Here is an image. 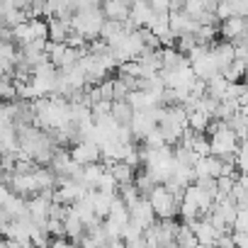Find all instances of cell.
Instances as JSON below:
<instances>
[{
  "mask_svg": "<svg viewBox=\"0 0 248 248\" xmlns=\"http://www.w3.org/2000/svg\"><path fill=\"white\" fill-rule=\"evenodd\" d=\"M105 20H107V17H105L102 8L78 10V13H73V17H71V27H73V32H78V34H83L88 42H93V39L100 37Z\"/></svg>",
  "mask_w": 248,
  "mask_h": 248,
  "instance_id": "cell-1",
  "label": "cell"
},
{
  "mask_svg": "<svg viewBox=\"0 0 248 248\" xmlns=\"http://www.w3.org/2000/svg\"><path fill=\"white\" fill-rule=\"evenodd\" d=\"M209 139H212V156H219L224 161L231 158V156H236L238 149H241V137L229 127L226 122L221 124V129L214 137H209Z\"/></svg>",
  "mask_w": 248,
  "mask_h": 248,
  "instance_id": "cell-2",
  "label": "cell"
},
{
  "mask_svg": "<svg viewBox=\"0 0 248 248\" xmlns=\"http://www.w3.org/2000/svg\"><path fill=\"white\" fill-rule=\"evenodd\" d=\"M149 200H151L158 219H175V217H180V204L183 202L166 185H156V190L149 195Z\"/></svg>",
  "mask_w": 248,
  "mask_h": 248,
  "instance_id": "cell-3",
  "label": "cell"
},
{
  "mask_svg": "<svg viewBox=\"0 0 248 248\" xmlns=\"http://www.w3.org/2000/svg\"><path fill=\"white\" fill-rule=\"evenodd\" d=\"M71 156H73L76 163H80V166H90V163H100V161H102V149H100L97 141H88V139H85V141L73 144Z\"/></svg>",
  "mask_w": 248,
  "mask_h": 248,
  "instance_id": "cell-4",
  "label": "cell"
},
{
  "mask_svg": "<svg viewBox=\"0 0 248 248\" xmlns=\"http://www.w3.org/2000/svg\"><path fill=\"white\" fill-rule=\"evenodd\" d=\"M80 66H83V71H85V76H88V85H100L102 80H107L105 76H107L109 71H107L105 63L100 61V56H95V54H83Z\"/></svg>",
  "mask_w": 248,
  "mask_h": 248,
  "instance_id": "cell-5",
  "label": "cell"
},
{
  "mask_svg": "<svg viewBox=\"0 0 248 248\" xmlns=\"http://www.w3.org/2000/svg\"><path fill=\"white\" fill-rule=\"evenodd\" d=\"M190 226H192V231H195V236H197V241L200 243H204V246H217V241L224 236L207 217L204 219H192V221H187Z\"/></svg>",
  "mask_w": 248,
  "mask_h": 248,
  "instance_id": "cell-6",
  "label": "cell"
},
{
  "mask_svg": "<svg viewBox=\"0 0 248 248\" xmlns=\"http://www.w3.org/2000/svg\"><path fill=\"white\" fill-rule=\"evenodd\" d=\"M132 8H134V0H102V13L107 20L127 22L132 17Z\"/></svg>",
  "mask_w": 248,
  "mask_h": 248,
  "instance_id": "cell-7",
  "label": "cell"
},
{
  "mask_svg": "<svg viewBox=\"0 0 248 248\" xmlns=\"http://www.w3.org/2000/svg\"><path fill=\"white\" fill-rule=\"evenodd\" d=\"M156 219H158V214H156V209H154V204H151L149 197H141V200L137 202V207H132V221H134V224L149 229V226L156 224Z\"/></svg>",
  "mask_w": 248,
  "mask_h": 248,
  "instance_id": "cell-8",
  "label": "cell"
},
{
  "mask_svg": "<svg viewBox=\"0 0 248 248\" xmlns=\"http://www.w3.org/2000/svg\"><path fill=\"white\" fill-rule=\"evenodd\" d=\"M170 30L175 37H185V34H195L200 30V22L190 17L185 10H180V13H170Z\"/></svg>",
  "mask_w": 248,
  "mask_h": 248,
  "instance_id": "cell-9",
  "label": "cell"
},
{
  "mask_svg": "<svg viewBox=\"0 0 248 248\" xmlns=\"http://www.w3.org/2000/svg\"><path fill=\"white\" fill-rule=\"evenodd\" d=\"M192 71H195V76L202 78V80H209V78H214V76L221 73V68H219L217 59L212 56V51H209L207 56H202V59H195V61H192Z\"/></svg>",
  "mask_w": 248,
  "mask_h": 248,
  "instance_id": "cell-10",
  "label": "cell"
},
{
  "mask_svg": "<svg viewBox=\"0 0 248 248\" xmlns=\"http://www.w3.org/2000/svg\"><path fill=\"white\" fill-rule=\"evenodd\" d=\"M114 197L117 195H107V192H100V190H90L88 192V200H90V204H93V209H95V214L100 219H107L109 217L112 204H114Z\"/></svg>",
  "mask_w": 248,
  "mask_h": 248,
  "instance_id": "cell-11",
  "label": "cell"
},
{
  "mask_svg": "<svg viewBox=\"0 0 248 248\" xmlns=\"http://www.w3.org/2000/svg\"><path fill=\"white\" fill-rule=\"evenodd\" d=\"M71 32H73L71 20H63V17H51L49 20V42L66 44L68 37H71Z\"/></svg>",
  "mask_w": 248,
  "mask_h": 248,
  "instance_id": "cell-12",
  "label": "cell"
},
{
  "mask_svg": "<svg viewBox=\"0 0 248 248\" xmlns=\"http://www.w3.org/2000/svg\"><path fill=\"white\" fill-rule=\"evenodd\" d=\"M212 56L217 59V63H219V68L224 71L226 66H231L233 61H236V44L233 42H217L214 46H212Z\"/></svg>",
  "mask_w": 248,
  "mask_h": 248,
  "instance_id": "cell-13",
  "label": "cell"
},
{
  "mask_svg": "<svg viewBox=\"0 0 248 248\" xmlns=\"http://www.w3.org/2000/svg\"><path fill=\"white\" fill-rule=\"evenodd\" d=\"M107 166V170L117 178V183L119 185H129V183H134L137 180V170L129 166V163H124V161H114V163H105Z\"/></svg>",
  "mask_w": 248,
  "mask_h": 248,
  "instance_id": "cell-14",
  "label": "cell"
},
{
  "mask_svg": "<svg viewBox=\"0 0 248 248\" xmlns=\"http://www.w3.org/2000/svg\"><path fill=\"white\" fill-rule=\"evenodd\" d=\"M151 17H154V8H151V3H149V0H137L134 8H132V17H129V20L141 30V27H149Z\"/></svg>",
  "mask_w": 248,
  "mask_h": 248,
  "instance_id": "cell-15",
  "label": "cell"
},
{
  "mask_svg": "<svg viewBox=\"0 0 248 248\" xmlns=\"http://www.w3.org/2000/svg\"><path fill=\"white\" fill-rule=\"evenodd\" d=\"M134 114H137V109L132 107L129 100H117V102H112V117H114L119 124H132Z\"/></svg>",
  "mask_w": 248,
  "mask_h": 248,
  "instance_id": "cell-16",
  "label": "cell"
},
{
  "mask_svg": "<svg viewBox=\"0 0 248 248\" xmlns=\"http://www.w3.org/2000/svg\"><path fill=\"white\" fill-rule=\"evenodd\" d=\"M105 170H107V166H105V163H90V166H85L83 185H85V187H90V190H95V187H97V180L105 175Z\"/></svg>",
  "mask_w": 248,
  "mask_h": 248,
  "instance_id": "cell-17",
  "label": "cell"
},
{
  "mask_svg": "<svg viewBox=\"0 0 248 248\" xmlns=\"http://www.w3.org/2000/svg\"><path fill=\"white\" fill-rule=\"evenodd\" d=\"M122 34H124V22H119V20H105L102 32H100V39H105L107 44H112Z\"/></svg>",
  "mask_w": 248,
  "mask_h": 248,
  "instance_id": "cell-18",
  "label": "cell"
},
{
  "mask_svg": "<svg viewBox=\"0 0 248 248\" xmlns=\"http://www.w3.org/2000/svg\"><path fill=\"white\" fill-rule=\"evenodd\" d=\"M178 246L180 248H197L200 246V241H197V236H195V231H192V226L187 224V221H183L180 224V229H178Z\"/></svg>",
  "mask_w": 248,
  "mask_h": 248,
  "instance_id": "cell-19",
  "label": "cell"
},
{
  "mask_svg": "<svg viewBox=\"0 0 248 248\" xmlns=\"http://www.w3.org/2000/svg\"><path fill=\"white\" fill-rule=\"evenodd\" d=\"M226 88H229V80H226L221 73L207 80V95H212V97H217V100H224V97H226Z\"/></svg>",
  "mask_w": 248,
  "mask_h": 248,
  "instance_id": "cell-20",
  "label": "cell"
},
{
  "mask_svg": "<svg viewBox=\"0 0 248 248\" xmlns=\"http://www.w3.org/2000/svg\"><path fill=\"white\" fill-rule=\"evenodd\" d=\"M200 158H202V156H200V154H195L192 149H187V146H175V163H178V166L195 168Z\"/></svg>",
  "mask_w": 248,
  "mask_h": 248,
  "instance_id": "cell-21",
  "label": "cell"
},
{
  "mask_svg": "<svg viewBox=\"0 0 248 248\" xmlns=\"http://www.w3.org/2000/svg\"><path fill=\"white\" fill-rule=\"evenodd\" d=\"M221 76H224L229 83H241V78H246V61L236 59L231 66H226V68L221 71Z\"/></svg>",
  "mask_w": 248,
  "mask_h": 248,
  "instance_id": "cell-22",
  "label": "cell"
},
{
  "mask_svg": "<svg viewBox=\"0 0 248 248\" xmlns=\"http://www.w3.org/2000/svg\"><path fill=\"white\" fill-rule=\"evenodd\" d=\"M212 119H214V117H209L207 112L197 109V112L190 114V129H195V132H200V134H207V127H209Z\"/></svg>",
  "mask_w": 248,
  "mask_h": 248,
  "instance_id": "cell-23",
  "label": "cell"
},
{
  "mask_svg": "<svg viewBox=\"0 0 248 248\" xmlns=\"http://www.w3.org/2000/svg\"><path fill=\"white\" fill-rule=\"evenodd\" d=\"M46 39L49 42V22L44 20H30V42H39Z\"/></svg>",
  "mask_w": 248,
  "mask_h": 248,
  "instance_id": "cell-24",
  "label": "cell"
},
{
  "mask_svg": "<svg viewBox=\"0 0 248 248\" xmlns=\"http://www.w3.org/2000/svg\"><path fill=\"white\" fill-rule=\"evenodd\" d=\"M95 190L107 192V195H117V192H119V183H117V178H114L109 170H105V175L97 180V187H95Z\"/></svg>",
  "mask_w": 248,
  "mask_h": 248,
  "instance_id": "cell-25",
  "label": "cell"
},
{
  "mask_svg": "<svg viewBox=\"0 0 248 248\" xmlns=\"http://www.w3.org/2000/svg\"><path fill=\"white\" fill-rule=\"evenodd\" d=\"M134 183H137V187L141 190V195H144V197H149V195L156 190V185H158V183L149 175V170H141V173L137 175V180H134Z\"/></svg>",
  "mask_w": 248,
  "mask_h": 248,
  "instance_id": "cell-26",
  "label": "cell"
},
{
  "mask_svg": "<svg viewBox=\"0 0 248 248\" xmlns=\"http://www.w3.org/2000/svg\"><path fill=\"white\" fill-rule=\"evenodd\" d=\"M139 34H141V42H144V46H146V49H163V44H161V39H158V34H156L154 30L141 27V30H139Z\"/></svg>",
  "mask_w": 248,
  "mask_h": 248,
  "instance_id": "cell-27",
  "label": "cell"
},
{
  "mask_svg": "<svg viewBox=\"0 0 248 248\" xmlns=\"http://www.w3.org/2000/svg\"><path fill=\"white\" fill-rule=\"evenodd\" d=\"M68 51V44H56V42H49V46H46V54H49V59H51V63L59 68V63H61V59H63V54Z\"/></svg>",
  "mask_w": 248,
  "mask_h": 248,
  "instance_id": "cell-28",
  "label": "cell"
},
{
  "mask_svg": "<svg viewBox=\"0 0 248 248\" xmlns=\"http://www.w3.org/2000/svg\"><path fill=\"white\" fill-rule=\"evenodd\" d=\"M119 73H127V76H134V78H144V66L141 61H127V63H122L119 66Z\"/></svg>",
  "mask_w": 248,
  "mask_h": 248,
  "instance_id": "cell-29",
  "label": "cell"
},
{
  "mask_svg": "<svg viewBox=\"0 0 248 248\" xmlns=\"http://www.w3.org/2000/svg\"><path fill=\"white\" fill-rule=\"evenodd\" d=\"M46 229H49L51 238H66V221H61V219H49V221H46Z\"/></svg>",
  "mask_w": 248,
  "mask_h": 248,
  "instance_id": "cell-30",
  "label": "cell"
},
{
  "mask_svg": "<svg viewBox=\"0 0 248 248\" xmlns=\"http://www.w3.org/2000/svg\"><path fill=\"white\" fill-rule=\"evenodd\" d=\"M195 46H200V44H197V37H195V34H185V37H178V46H175L178 51H183V54H190V51H192Z\"/></svg>",
  "mask_w": 248,
  "mask_h": 248,
  "instance_id": "cell-31",
  "label": "cell"
},
{
  "mask_svg": "<svg viewBox=\"0 0 248 248\" xmlns=\"http://www.w3.org/2000/svg\"><path fill=\"white\" fill-rule=\"evenodd\" d=\"M236 166L243 175H248V144L246 141H241V149L236 154Z\"/></svg>",
  "mask_w": 248,
  "mask_h": 248,
  "instance_id": "cell-32",
  "label": "cell"
},
{
  "mask_svg": "<svg viewBox=\"0 0 248 248\" xmlns=\"http://www.w3.org/2000/svg\"><path fill=\"white\" fill-rule=\"evenodd\" d=\"M236 183H238V180H233V178H226V175L217 178V185H219V195H231V192H233V187H236Z\"/></svg>",
  "mask_w": 248,
  "mask_h": 248,
  "instance_id": "cell-33",
  "label": "cell"
},
{
  "mask_svg": "<svg viewBox=\"0 0 248 248\" xmlns=\"http://www.w3.org/2000/svg\"><path fill=\"white\" fill-rule=\"evenodd\" d=\"M233 231H243V233H248V207H241V209H238V217H236Z\"/></svg>",
  "mask_w": 248,
  "mask_h": 248,
  "instance_id": "cell-34",
  "label": "cell"
},
{
  "mask_svg": "<svg viewBox=\"0 0 248 248\" xmlns=\"http://www.w3.org/2000/svg\"><path fill=\"white\" fill-rule=\"evenodd\" d=\"M97 88H100V95H102V100H109V102H114V80H109V78H107V80H102Z\"/></svg>",
  "mask_w": 248,
  "mask_h": 248,
  "instance_id": "cell-35",
  "label": "cell"
},
{
  "mask_svg": "<svg viewBox=\"0 0 248 248\" xmlns=\"http://www.w3.org/2000/svg\"><path fill=\"white\" fill-rule=\"evenodd\" d=\"M129 93H132V90H129L127 85H124L119 78L114 80V102H117V100H127V97H129Z\"/></svg>",
  "mask_w": 248,
  "mask_h": 248,
  "instance_id": "cell-36",
  "label": "cell"
},
{
  "mask_svg": "<svg viewBox=\"0 0 248 248\" xmlns=\"http://www.w3.org/2000/svg\"><path fill=\"white\" fill-rule=\"evenodd\" d=\"M217 17H219V22L233 17V8H231V3H219V5H217Z\"/></svg>",
  "mask_w": 248,
  "mask_h": 248,
  "instance_id": "cell-37",
  "label": "cell"
},
{
  "mask_svg": "<svg viewBox=\"0 0 248 248\" xmlns=\"http://www.w3.org/2000/svg\"><path fill=\"white\" fill-rule=\"evenodd\" d=\"M154 13H170V0H149Z\"/></svg>",
  "mask_w": 248,
  "mask_h": 248,
  "instance_id": "cell-38",
  "label": "cell"
},
{
  "mask_svg": "<svg viewBox=\"0 0 248 248\" xmlns=\"http://www.w3.org/2000/svg\"><path fill=\"white\" fill-rule=\"evenodd\" d=\"M5 246H8V248H34L32 238H25V241H13V238H5Z\"/></svg>",
  "mask_w": 248,
  "mask_h": 248,
  "instance_id": "cell-39",
  "label": "cell"
},
{
  "mask_svg": "<svg viewBox=\"0 0 248 248\" xmlns=\"http://www.w3.org/2000/svg\"><path fill=\"white\" fill-rule=\"evenodd\" d=\"M231 236H233V241H236V248H248V233H243V231H233Z\"/></svg>",
  "mask_w": 248,
  "mask_h": 248,
  "instance_id": "cell-40",
  "label": "cell"
},
{
  "mask_svg": "<svg viewBox=\"0 0 248 248\" xmlns=\"http://www.w3.org/2000/svg\"><path fill=\"white\" fill-rule=\"evenodd\" d=\"M34 5V0H15V8H20V10H30Z\"/></svg>",
  "mask_w": 248,
  "mask_h": 248,
  "instance_id": "cell-41",
  "label": "cell"
},
{
  "mask_svg": "<svg viewBox=\"0 0 248 248\" xmlns=\"http://www.w3.org/2000/svg\"><path fill=\"white\" fill-rule=\"evenodd\" d=\"M217 3H229V0H217Z\"/></svg>",
  "mask_w": 248,
  "mask_h": 248,
  "instance_id": "cell-42",
  "label": "cell"
},
{
  "mask_svg": "<svg viewBox=\"0 0 248 248\" xmlns=\"http://www.w3.org/2000/svg\"><path fill=\"white\" fill-rule=\"evenodd\" d=\"M0 248H8V246H5V241H3V246H0Z\"/></svg>",
  "mask_w": 248,
  "mask_h": 248,
  "instance_id": "cell-43",
  "label": "cell"
}]
</instances>
